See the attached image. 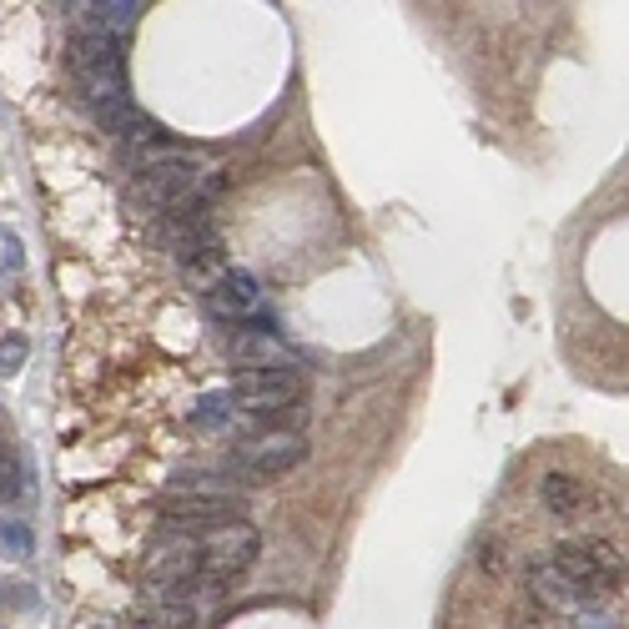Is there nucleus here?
Here are the masks:
<instances>
[{"instance_id":"1","label":"nucleus","mask_w":629,"mask_h":629,"mask_svg":"<svg viewBox=\"0 0 629 629\" xmlns=\"http://www.w3.org/2000/svg\"><path fill=\"white\" fill-rule=\"evenodd\" d=\"M242 499L222 478H177L156 504V519L167 523V534H212L222 523H232Z\"/></svg>"},{"instance_id":"2","label":"nucleus","mask_w":629,"mask_h":629,"mask_svg":"<svg viewBox=\"0 0 629 629\" xmlns=\"http://www.w3.org/2000/svg\"><path fill=\"white\" fill-rule=\"evenodd\" d=\"M71 76L86 91V101H111V96H126V51H121V36L111 31H81L71 41Z\"/></svg>"},{"instance_id":"3","label":"nucleus","mask_w":629,"mask_h":629,"mask_svg":"<svg viewBox=\"0 0 629 629\" xmlns=\"http://www.w3.org/2000/svg\"><path fill=\"white\" fill-rule=\"evenodd\" d=\"M142 202L162 217H181L191 207H207V167L187 152H172L167 162L142 172Z\"/></svg>"},{"instance_id":"4","label":"nucleus","mask_w":629,"mask_h":629,"mask_svg":"<svg viewBox=\"0 0 629 629\" xmlns=\"http://www.w3.org/2000/svg\"><path fill=\"white\" fill-rule=\"evenodd\" d=\"M232 459H238V468H247L252 478H277L308 459V439L293 433V428H257V433H242Z\"/></svg>"},{"instance_id":"5","label":"nucleus","mask_w":629,"mask_h":629,"mask_svg":"<svg viewBox=\"0 0 629 629\" xmlns=\"http://www.w3.org/2000/svg\"><path fill=\"white\" fill-rule=\"evenodd\" d=\"M197 574H202V539L197 534H162L146 549V580L167 599H181Z\"/></svg>"},{"instance_id":"6","label":"nucleus","mask_w":629,"mask_h":629,"mask_svg":"<svg viewBox=\"0 0 629 629\" xmlns=\"http://www.w3.org/2000/svg\"><path fill=\"white\" fill-rule=\"evenodd\" d=\"M257 529L247 519H232L212 534H202V580L212 584H232L242 570H247L252 559H257Z\"/></svg>"},{"instance_id":"7","label":"nucleus","mask_w":629,"mask_h":629,"mask_svg":"<svg viewBox=\"0 0 629 629\" xmlns=\"http://www.w3.org/2000/svg\"><path fill=\"white\" fill-rule=\"evenodd\" d=\"M227 357L238 363L242 373H297V347L283 343L273 328L262 322H242L227 333Z\"/></svg>"},{"instance_id":"8","label":"nucleus","mask_w":629,"mask_h":629,"mask_svg":"<svg viewBox=\"0 0 629 629\" xmlns=\"http://www.w3.org/2000/svg\"><path fill=\"white\" fill-rule=\"evenodd\" d=\"M302 398V378L297 373H242L232 383V408L242 413H287Z\"/></svg>"},{"instance_id":"9","label":"nucleus","mask_w":629,"mask_h":629,"mask_svg":"<svg viewBox=\"0 0 629 629\" xmlns=\"http://www.w3.org/2000/svg\"><path fill=\"white\" fill-rule=\"evenodd\" d=\"M207 308L217 312L222 322L242 328V322H257V308H262V287L252 273H238V267H227V277L207 293Z\"/></svg>"},{"instance_id":"10","label":"nucleus","mask_w":629,"mask_h":629,"mask_svg":"<svg viewBox=\"0 0 629 629\" xmlns=\"http://www.w3.org/2000/svg\"><path fill=\"white\" fill-rule=\"evenodd\" d=\"M523 584H529V605L544 609V615H564V609L580 605V589H574V584L564 580L549 559H534L529 574H523Z\"/></svg>"},{"instance_id":"11","label":"nucleus","mask_w":629,"mask_h":629,"mask_svg":"<svg viewBox=\"0 0 629 629\" xmlns=\"http://www.w3.org/2000/svg\"><path fill=\"white\" fill-rule=\"evenodd\" d=\"M549 564H554V570L564 574L574 589H580V599H584V594H599V589H609V584H615L605 570H599V564H594L589 539H584V544H554V549H549Z\"/></svg>"},{"instance_id":"12","label":"nucleus","mask_w":629,"mask_h":629,"mask_svg":"<svg viewBox=\"0 0 629 629\" xmlns=\"http://www.w3.org/2000/svg\"><path fill=\"white\" fill-rule=\"evenodd\" d=\"M539 494H544L549 514H559V519H574V514L594 509V494L580 484V478H570V474H544Z\"/></svg>"},{"instance_id":"13","label":"nucleus","mask_w":629,"mask_h":629,"mask_svg":"<svg viewBox=\"0 0 629 629\" xmlns=\"http://www.w3.org/2000/svg\"><path fill=\"white\" fill-rule=\"evenodd\" d=\"M86 15H91L96 31H111V36H121V31H131V25L142 21V0H91V5H81Z\"/></svg>"},{"instance_id":"14","label":"nucleus","mask_w":629,"mask_h":629,"mask_svg":"<svg viewBox=\"0 0 629 629\" xmlns=\"http://www.w3.org/2000/svg\"><path fill=\"white\" fill-rule=\"evenodd\" d=\"M146 629H197L202 625V615H197V605L191 599H162L156 609H146L142 615Z\"/></svg>"},{"instance_id":"15","label":"nucleus","mask_w":629,"mask_h":629,"mask_svg":"<svg viewBox=\"0 0 629 629\" xmlns=\"http://www.w3.org/2000/svg\"><path fill=\"white\" fill-rule=\"evenodd\" d=\"M0 554L11 559V564H25V559L36 554V534H31V523H25V519H0Z\"/></svg>"},{"instance_id":"16","label":"nucleus","mask_w":629,"mask_h":629,"mask_svg":"<svg viewBox=\"0 0 629 629\" xmlns=\"http://www.w3.org/2000/svg\"><path fill=\"white\" fill-rule=\"evenodd\" d=\"M25 267V247H21V238H15L11 227L0 222V277H15Z\"/></svg>"},{"instance_id":"17","label":"nucleus","mask_w":629,"mask_h":629,"mask_svg":"<svg viewBox=\"0 0 629 629\" xmlns=\"http://www.w3.org/2000/svg\"><path fill=\"white\" fill-rule=\"evenodd\" d=\"M25 494V474L11 453H0V504H15Z\"/></svg>"},{"instance_id":"18","label":"nucleus","mask_w":629,"mask_h":629,"mask_svg":"<svg viewBox=\"0 0 629 629\" xmlns=\"http://www.w3.org/2000/svg\"><path fill=\"white\" fill-rule=\"evenodd\" d=\"M25 353H31L25 333H5V338H0V373H21L25 368Z\"/></svg>"},{"instance_id":"19","label":"nucleus","mask_w":629,"mask_h":629,"mask_svg":"<svg viewBox=\"0 0 629 629\" xmlns=\"http://www.w3.org/2000/svg\"><path fill=\"white\" fill-rule=\"evenodd\" d=\"M589 554H594V564H599V570H605L615 584H619V574L629 570V564H625V554H619L615 544H605V539H589Z\"/></svg>"},{"instance_id":"20","label":"nucleus","mask_w":629,"mask_h":629,"mask_svg":"<svg viewBox=\"0 0 629 629\" xmlns=\"http://www.w3.org/2000/svg\"><path fill=\"white\" fill-rule=\"evenodd\" d=\"M514 625L519 629H554V619L544 615V609H534V605H523L519 615H514Z\"/></svg>"},{"instance_id":"21","label":"nucleus","mask_w":629,"mask_h":629,"mask_svg":"<svg viewBox=\"0 0 629 629\" xmlns=\"http://www.w3.org/2000/svg\"><path fill=\"white\" fill-rule=\"evenodd\" d=\"M574 629H615V619H609L605 609H580V619H574Z\"/></svg>"}]
</instances>
